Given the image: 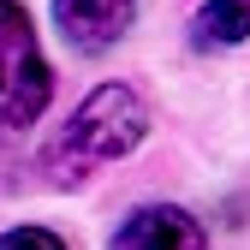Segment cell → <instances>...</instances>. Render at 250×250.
<instances>
[{"label":"cell","mask_w":250,"mask_h":250,"mask_svg":"<svg viewBox=\"0 0 250 250\" xmlns=\"http://www.w3.org/2000/svg\"><path fill=\"white\" fill-rule=\"evenodd\" d=\"M143 137H149V107H143V96H137L131 83H102V89L83 96V107L66 119V131L54 137L48 173L60 185H72L89 167H107V161H119V155H131Z\"/></svg>","instance_id":"obj_1"},{"label":"cell","mask_w":250,"mask_h":250,"mask_svg":"<svg viewBox=\"0 0 250 250\" xmlns=\"http://www.w3.org/2000/svg\"><path fill=\"white\" fill-rule=\"evenodd\" d=\"M48 96H54V72L30 30V12L18 0H0V131L36 125Z\"/></svg>","instance_id":"obj_2"},{"label":"cell","mask_w":250,"mask_h":250,"mask_svg":"<svg viewBox=\"0 0 250 250\" xmlns=\"http://www.w3.org/2000/svg\"><path fill=\"white\" fill-rule=\"evenodd\" d=\"M107 250H208V227L197 221L191 208L173 203H143L119 221Z\"/></svg>","instance_id":"obj_3"},{"label":"cell","mask_w":250,"mask_h":250,"mask_svg":"<svg viewBox=\"0 0 250 250\" xmlns=\"http://www.w3.org/2000/svg\"><path fill=\"white\" fill-rule=\"evenodd\" d=\"M131 18H137V0H54L60 36L72 48H83V54L113 48L125 30H131Z\"/></svg>","instance_id":"obj_4"},{"label":"cell","mask_w":250,"mask_h":250,"mask_svg":"<svg viewBox=\"0 0 250 250\" xmlns=\"http://www.w3.org/2000/svg\"><path fill=\"white\" fill-rule=\"evenodd\" d=\"M250 36V0H203V12L191 18V42L197 48H227Z\"/></svg>","instance_id":"obj_5"},{"label":"cell","mask_w":250,"mask_h":250,"mask_svg":"<svg viewBox=\"0 0 250 250\" xmlns=\"http://www.w3.org/2000/svg\"><path fill=\"white\" fill-rule=\"evenodd\" d=\"M0 250H66V244H60L48 227H12L6 238H0Z\"/></svg>","instance_id":"obj_6"}]
</instances>
